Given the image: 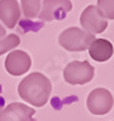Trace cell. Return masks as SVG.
<instances>
[{"mask_svg":"<svg viewBox=\"0 0 114 121\" xmlns=\"http://www.w3.org/2000/svg\"><path fill=\"white\" fill-rule=\"evenodd\" d=\"M35 110L24 103H11L0 108V121H35Z\"/></svg>","mask_w":114,"mask_h":121,"instance_id":"obj_8","label":"cell"},{"mask_svg":"<svg viewBox=\"0 0 114 121\" xmlns=\"http://www.w3.org/2000/svg\"><path fill=\"white\" fill-rule=\"evenodd\" d=\"M21 43V39L17 34H9L0 39V56L12 51L15 47H17Z\"/></svg>","mask_w":114,"mask_h":121,"instance_id":"obj_12","label":"cell"},{"mask_svg":"<svg viewBox=\"0 0 114 121\" xmlns=\"http://www.w3.org/2000/svg\"><path fill=\"white\" fill-rule=\"evenodd\" d=\"M96 38L94 34L87 33L84 29L78 28V27H70V28L64 29L59 34L58 44L67 51L80 52L89 48L90 44Z\"/></svg>","mask_w":114,"mask_h":121,"instance_id":"obj_2","label":"cell"},{"mask_svg":"<svg viewBox=\"0 0 114 121\" xmlns=\"http://www.w3.org/2000/svg\"><path fill=\"white\" fill-rule=\"evenodd\" d=\"M96 9L105 19H114V0H97Z\"/></svg>","mask_w":114,"mask_h":121,"instance_id":"obj_13","label":"cell"},{"mask_svg":"<svg viewBox=\"0 0 114 121\" xmlns=\"http://www.w3.org/2000/svg\"><path fill=\"white\" fill-rule=\"evenodd\" d=\"M21 18V7L17 0H0V21L9 29H14Z\"/></svg>","mask_w":114,"mask_h":121,"instance_id":"obj_9","label":"cell"},{"mask_svg":"<svg viewBox=\"0 0 114 121\" xmlns=\"http://www.w3.org/2000/svg\"><path fill=\"white\" fill-rule=\"evenodd\" d=\"M95 76V68L87 60H73L63 70V78L70 85H85Z\"/></svg>","mask_w":114,"mask_h":121,"instance_id":"obj_3","label":"cell"},{"mask_svg":"<svg viewBox=\"0 0 114 121\" xmlns=\"http://www.w3.org/2000/svg\"><path fill=\"white\" fill-rule=\"evenodd\" d=\"M80 24L82 29L90 34H101L108 28V22L97 11L96 5H90L80 15Z\"/></svg>","mask_w":114,"mask_h":121,"instance_id":"obj_6","label":"cell"},{"mask_svg":"<svg viewBox=\"0 0 114 121\" xmlns=\"http://www.w3.org/2000/svg\"><path fill=\"white\" fill-rule=\"evenodd\" d=\"M18 95L24 102L32 104L33 107L41 108L50 99L52 86L51 81L41 73L28 74L18 85Z\"/></svg>","mask_w":114,"mask_h":121,"instance_id":"obj_1","label":"cell"},{"mask_svg":"<svg viewBox=\"0 0 114 121\" xmlns=\"http://www.w3.org/2000/svg\"><path fill=\"white\" fill-rule=\"evenodd\" d=\"M72 7L73 4L70 0H43L38 17L45 22L62 19L72 10Z\"/></svg>","mask_w":114,"mask_h":121,"instance_id":"obj_5","label":"cell"},{"mask_svg":"<svg viewBox=\"0 0 114 121\" xmlns=\"http://www.w3.org/2000/svg\"><path fill=\"white\" fill-rule=\"evenodd\" d=\"M86 105L91 114L106 115L110 112L114 105L113 95L107 88L97 87L89 93L86 99Z\"/></svg>","mask_w":114,"mask_h":121,"instance_id":"obj_4","label":"cell"},{"mask_svg":"<svg viewBox=\"0 0 114 121\" xmlns=\"http://www.w3.org/2000/svg\"><path fill=\"white\" fill-rule=\"evenodd\" d=\"M21 7L26 18L34 19L40 12L41 0H21Z\"/></svg>","mask_w":114,"mask_h":121,"instance_id":"obj_11","label":"cell"},{"mask_svg":"<svg viewBox=\"0 0 114 121\" xmlns=\"http://www.w3.org/2000/svg\"><path fill=\"white\" fill-rule=\"evenodd\" d=\"M113 44L107 39H95L89 46V55L96 62H107L113 56Z\"/></svg>","mask_w":114,"mask_h":121,"instance_id":"obj_10","label":"cell"},{"mask_svg":"<svg viewBox=\"0 0 114 121\" xmlns=\"http://www.w3.org/2000/svg\"><path fill=\"white\" fill-rule=\"evenodd\" d=\"M4 36H6V29L0 24V39L4 38Z\"/></svg>","mask_w":114,"mask_h":121,"instance_id":"obj_14","label":"cell"},{"mask_svg":"<svg viewBox=\"0 0 114 121\" xmlns=\"http://www.w3.org/2000/svg\"><path fill=\"white\" fill-rule=\"evenodd\" d=\"M32 67V58L23 50H14L5 59V69L9 74L19 76L28 73Z\"/></svg>","mask_w":114,"mask_h":121,"instance_id":"obj_7","label":"cell"}]
</instances>
